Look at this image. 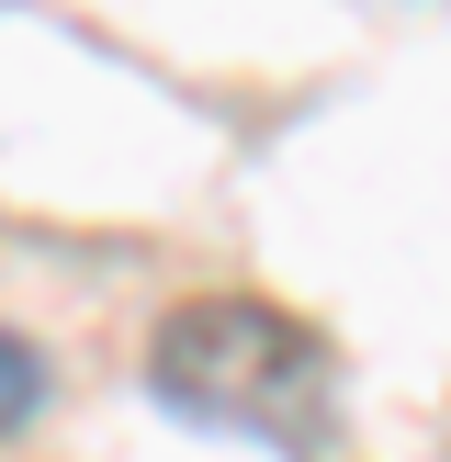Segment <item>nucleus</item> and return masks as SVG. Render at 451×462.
<instances>
[{
    "mask_svg": "<svg viewBox=\"0 0 451 462\" xmlns=\"http://www.w3.org/2000/svg\"><path fill=\"white\" fill-rule=\"evenodd\" d=\"M45 395H57V361H45L34 338L0 328V440H12V429H34V418H45Z\"/></svg>",
    "mask_w": 451,
    "mask_h": 462,
    "instance_id": "nucleus-2",
    "label": "nucleus"
},
{
    "mask_svg": "<svg viewBox=\"0 0 451 462\" xmlns=\"http://www.w3.org/2000/svg\"><path fill=\"white\" fill-rule=\"evenodd\" d=\"M147 383L158 406H180L192 429H226V440H271V451L338 440V350L260 293H192L158 328Z\"/></svg>",
    "mask_w": 451,
    "mask_h": 462,
    "instance_id": "nucleus-1",
    "label": "nucleus"
}]
</instances>
